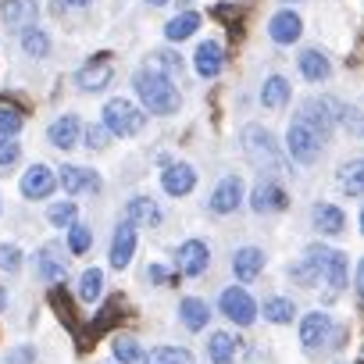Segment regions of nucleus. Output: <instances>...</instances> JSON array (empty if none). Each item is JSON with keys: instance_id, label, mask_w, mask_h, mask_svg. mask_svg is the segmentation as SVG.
I'll use <instances>...</instances> for the list:
<instances>
[{"instance_id": "obj_1", "label": "nucleus", "mask_w": 364, "mask_h": 364, "mask_svg": "<svg viewBox=\"0 0 364 364\" xmlns=\"http://www.w3.org/2000/svg\"><path fill=\"white\" fill-rule=\"evenodd\" d=\"M132 86H136V93H139V100H143V107H146L150 114H175V111H178V90H175V82L164 79L161 72L139 68L136 79H132Z\"/></svg>"}, {"instance_id": "obj_2", "label": "nucleus", "mask_w": 364, "mask_h": 364, "mask_svg": "<svg viewBox=\"0 0 364 364\" xmlns=\"http://www.w3.org/2000/svg\"><path fill=\"white\" fill-rule=\"evenodd\" d=\"M321 143H325V136H321L314 125H307L304 118H293V122H289L286 146H289L293 161H300V164H314V161L321 157Z\"/></svg>"}, {"instance_id": "obj_3", "label": "nucleus", "mask_w": 364, "mask_h": 364, "mask_svg": "<svg viewBox=\"0 0 364 364\" xmlns=\"http://www.w3.org/2000/svg\"><path fill=\"white\" fill-rule=\"evenodd\" d=\"M143 122H146V114L125 97H114L104 104V125L111 136H136L143 129Z\"/></svg>"}, {"instance_id": "obj_4", "label": "nucleus", "mask_w": 364, "mask_h": 364, "mask_svg": "<svg viewBox=\"0 0 364 364\" xmlns=\"http://www.w3.org/2000/svg\"><path fill=\"white\" fill-rule=\"evenodd\" d=\"M243 150L257 168H279V146H275V136L268 129L247 125L243 129Z\"/></svg>"}, {"instance_id": "obj_5", "label": "nucleus", "mask_w": 364, "mask_h": 364, "mask_svg": "<svg viewBox=\"0 0 364 364\" xmlns=\"http://www.w3.org/2000/svg\"><path fill=\"white\" fill-rule=\"evenodd\" d=\"M218 304H222V314H225L229 321H236V325H250V321L257 318V304L250 300V293H247L243 286H229Z\"/></svg>"}, {"instance_id": "obj_6", "label": "nucleus", "mask_w": 364, "mask_h": 364, "mask_svg": "<svg viewBox=\"0 0 364 364\" xmlns=\"http://www.w3.org/2000/svg\"><path fill=\"white\" fill-rule=\"evenodd\" d=\"M328 254H332V250H325V247H311V250L289 268V275H293L300 286H314V282L325 275V261H328Z\"/></svg>"}, {"instance_id": "obj_7", "label": "nucleus", "mask_w": 364, "mask_h": 364, "mask_svg": "<svg viewBox=\"0 0 364 364\" xmlns=\"http://www.w3.org/2000/svg\"><path fill=\"white\" fill-rule=\"evenodd\" d=\"M243 200V178L240 175H225L218 182V190L211 193V211L215 215H232Z\"/></svg>"}, {"instance_id": "obj_8", "label": "nucleus", "mask_w": 364, "mask_h": 364, "mask_svg": "<svg viewBox=\"0 0 364 364\" xmlns=\"http://www.w3.org/2000/svg\"><path fill=\"white\" fill-rule=\"evenodd\" d=\"M54 186H58V175H54L47 164H33V168L22 175V193H26L29 200H43V197H50Z\"/></svg>"}, {"instance_id": "obj_9", "label": "nucleus", "mask_w": 364, "mask_h": 364, "mask_svg": "<svg viewBox=\"0 0 364 364\" xmlns=\"http://www.w3.org/2000/svg\"><path fill=\"white\" fill-rule=\"evenodd\" d=\"M208 264H211V250H208V243H200V240H186L178 247V268H182V275H204L208 272Z\"/></svg>"}, {"instance_id": "obj_10", "label": "nucleus", "mask_w": 364, "mask_h": 364, "mask_svg": "<svg viewBox=\"0 0 364 364\" xmlns=\"http://www.w3.org/2000/svg\"><path fill=\"white\" fill-rule=\"evenodd\" d=\"M286 204H289V197H286V190H282V186H275V182H257L254 193H250V208H254L257 215L286 211Z\"/></svg>"}, {"instance_id": "obj_11", "label": "nucleus", "mask_w": 364, "mask_h": 364, "mask_svg": "<svg viewBox=\"0 0 364 364\" xmlns=\"http://www.w3.org/2000/svg\"><path fill=\"white\" fill-rule=\"evenodd\" d=\"M36 272H40V279H47V282H61V279L68 275V257H65V250H61L58 243H47V247L40 250V257H36Z\"/></svg>"}, {"instance_id": "obj_12", "label": "nucleus", "mask_w": 364, "mask_h": 364, "mask_svg": "<svg viewBox=\"0 0 364 364\" xmlns=\"http://www.w3.org/2000/svg\"><path fill=\"white\" fill-rule=\"evenodd\" d=\"M161 186H164V193H171V197H186V193L197 186V171H193L190 164H168V168L161 171Z\"/></svg>"}, {"instance_id": "obj_13", "label": "nucleus", "mask_w": 364, "mask_h": 364, "mask_svg": "<svg viewBox=\"0 0 364 364\" xmlns=\"http://www.w3.org/2000/svg\"><path fill=\"white\" fill-rule=\"evenodd\" d=\"M111 61H107V54H97V61H90L86 68H79V75H75V82H79V90H86V93H97V90H104L107 82H111Z\"/></svg>"}, {"instance_id": "obj_14", "label": "nucleus", "mask_w": 364, "mask_h": 364, "mask_svg": "<svg viewBox=\"0 0 364 364\" xmlns=\"http://www.w3.org/2000/svg\"><path fill=\"white\" fill-rule=\"evenodd\" d=\"M328 332H332V318L325 311H314L300 321V343L307 350H318L321 343H328Z\"/></svg>"}, {"instance_id": "obj_15", "label": "nucleus", "mask_w": 364, "mask_h": 364, "mask_svg": "<svg viewBox=\"0 0 364 364\" xmlns=\"http://www.w3.org/2000/svg\"><path fill=\"white\" fill-rule=\"evenodd\" d=\"M58 182L65 186V193H97L100 190V178L93 171L79 168V164H65L61 175H58Z\"/></svg>"}, {"instance_id": "obj_16", "label": "nucleus", "mask_w": 364, "mask_h": 364, "mask_svg": "<svg viewBox=\"0 0 364 364\" xmlns=\"http://www.w3.org/2000/svg\"><path fill=\"white\" fill-rule=\"evenodd\" d=\"M0 18H4L11 29H33L36 22V0H4L0 4Z\"/></svg>"}, {"instance_id": "obj_17", "label": "nucleus", "mask_w": 364, "mask_h": 364, "mask_svg": "<svg viewBox=\"0 0 364 364\" xmlns=\"http://www.w3.org/2000/svg\"><path fill=\"white\" fill-rule=\"evenodd\" d=\"M336 111H339V107H336L332 100H307L296 118H304V122L314 125L321 136H328V129H332V122H336Z\"/></svg>"}, {"instance_id": "obj_18", "label": "nucleus", "mask_w": 364, "mask_h": 364, "mask_svg": "<svg viewBox=\"0 0 364 364\" xmlns=\"http://www.w3.org/2000/svg\"><path fill=\"white\" fill-rule=\"evenodd\" d=\"M300 29H304V26H300V15H293V11H279V15L268 22V36H272L275 43H282V47H286V43H296V40H300Z\"/></svg>"}, {"instance_id": "obj_19", "label": "nucleus", "mask_w": 364, "mask_h": 364, "mask_svg": "<svg viewBox=\"0 0 364 364\" xmlns=\"http://www.w3.org/2000/svg\"><path fill=\"white\" fill-rule=\"evenodd\" d=\"M47 139L58 146V150H72L79 143V118L75 114H61L50 129H47Z\"/></svg>"}, {"instance_id": "obj_20", "label": "nucleus", "mask_w": 364, "mask_h": 364, "mask_svg": "<svg viewBox=\"0 0 364 364\" xmlns=\"http://www.w3.org/2000/svg\"><path fill=\"white\" fill-rule=\"evenodd\" d=\"M132 250H136V229H132V222H125V225H118V232H114V243H111V264H114V268H129Z\"/></svg>"}, {"instance_id": "obj_21", "label": "nucleus", "mask_w": 364, "mask_h": 364, "mask_svg": "<svg viewBox=\"0 0 364 364\" xmlns=\"http://www.w3.org/2000/svg\"><path fill=\"white\" fill-rule=\"evenodd\" d=\"M261 268H264V254H261L257 247H243V250H236V257H232V272H236L240 282L257 279Z\"/></svg>"}, {"instance_id": "obj_22", "label": "nucleus", "mask_w": 364, "mask_h": 364, "mask_svg": "<svg viewBox=\"0 0 364 364\" xmlns=\"http://www.w3.org/2000/svg\"><path fill=\"white\" fill-rule=\"evenodd\" d=\"M193 65H197V72L204 75V79H215L218 72H222V47L215 43V40H208V43H200L197 47V54H193Z\"/></svg>"}, {"instance_id": "obj_23", "label": "nucleus", "mask_w": 364, "mask_h": 364, "mask_svg": "<svg viewBox=\"0 0 364 364\" xmlns=\"http://www.w3.org/2000/svg\"><path fill=\"white\" fill-rule=\"evenodd\" d=\"M178 318H182V325H186L190 332H200V328L208 325L211 311H208V304H204V300H197V296H186V300L178 304Z\"/></svg>"}, {"instance_id": "obj_24", "label": "nucleus", "mask_w": 364, "mask_h": 364, "mask_svg": "<svg viewBox=\"0 0 364 364\" xmlns=\"http://www.w3.org/2000/svg\"><path fill=\"white\" fill-rule=\"evenodd\" d=\"M125 218L132 225H157L161 222V208L150 200V197H132L129 208H125Z\"/></svg>"}, {"instance_id": "obj_25", "label": "nucleus", "mask_w": 364, "mask_h": 364, "mask_svg": "<svg viewBox=\"0 0 364 364\" xmlns=\"http://www.w3.org/2000/svg\"><path fill=\"white\" fill-rule=\"evenodd\" d=\"M339 186L350 193V197H360L364 193V157H353L339 168Z\"/></svg>"}, {"instance_id": "obj_26", "label": "nucleus", "mask_w": 364, "mask_h": 364, "mask_svg": "<svg viewBox=\"0 0 364 364\" xmlns=\"http://www.w3.org/2000/svg\"><path fill=\"white\" fill-rule=\"evenodd\" d=\"M300 72H304L307 82H321V79H328L332 65H328V58L321 50H304L300 54Z\"/></svg>"}, {"instance_id": "obj_27", "label": "nucleus", "mask_w": 364, "mask_h": 364, "mask_svg": "<svg viewBox=\"0 0 364 364\" xmlns=\"http://www.w3.org/2000/svg\"><path fill=\"white\" fill-rule=\"evenodd\" d=\"M314 225H318L325 236H336V232L346 229V215H343L336 204H318V208H314Z\"/></svg>"}, {"instance_id": "obj_28", "label": "nucleus", "mask_w": 364, "mask_h": 364, "mask_svg": "<svg viewBox=\"0 0 364 364\" xmlns=\"http://www.w3.org/2000/svg\"><path fill=\"white\" fill-rule=\"evenodd\" d=\"M118 318H122V314H118V300H111V304H107V307H104V311L97 314V321H93V325H90L86 332H79V346L86 350V346H90V343H93V339H97L100 332H107V328H111V325H114Z\"/></svg>"}, {"instance_id": "obj_29", "label": "nucleus", "mask_w": 364, "mask_h": 364, "mask_svg": "<svg viewBox=\"0 0 364 364\" xmlns=\"http://www.w3.org/2000/svg\"><path fill=\"white\" fill-rule=\"evenodd\" d=\"M236 350H240V339H232L229 332H215L211 343H208V353L215 364H232L236 360Z\"/></svg>"}, {"instance_id": "obj_30", "label": "nucleus", "mask_w": 364, "mask_h": 364, "mask_svg": "<svg viewBox=\"0 0 364 364\" xmlns=\"http://www.w3.org/2000/svg\"><path fill=\"white\" fill-rule=\"evenodd\" d=\"M197 29H200V15H193V11H182V15H175V18L164 26V36L178 43V40H190Z\"/></svg>"}, {"instance_id": "obj_31", "label": "nucleus", "mask_w": 364, "mask_h": 364, "mask_svg": "<svg viewBox=\"0 0 364 364\" xmlns=\"http://www.w3.org/2000/svg\"><path fill=\"white\" fill-rule=\"evenodd\" d=\"M289 100V82L282 79V75H272V79H264V86H261V104L264 107H282Z\"/></svg>"}, {"instance_id": "obj_32", "label": "nucleus", "mask_w": 364, "mask_h": 364, "mask_svg": "<svg viewBox=\"0 0 364 364\" xmlns=\"http://www.w3.org/2000/svg\"><path fill=\"white\" fill-rule=\"evenodd\" d=\"M143 364H193V353L182 346H157L143 357Z\"/></svg>"}, {"instance_id": "obj_33", "label": "nucleus", "mask_w": 364, "mask_h": 364, "mask_svg": "<svg viewBox=\"0 0 364 364\" xmlns=\"http://www.w3.org/2000/svg\"><path fill=\"white\" fill-rule=\"evenodd\" d=\"M100 293H104V272H100V268H86V272L79 275V300L93 304Z\"/></svg>"}, {"instance_id": "obj_34", "label": "nucleus", "mask_w": 364, "mask_h": 364, "mask_svg": "<svg viewBox=\"0 0 364 364\" xmlns=\"http://www.w3.org/2000/svg\"><path fill=\"white\" fill-rule=\"evenodd\" d=\"M293 314H296L293 300H286V296H272V300H264V318H268V321L286 325V321H293Z\"/></svg>"}, {"instance_id": "obj_35", "label": "nucleus", "mask_w": 364, "mask_h": 364, "mask_svg": "<svg viewBox=\"0 0 364 364\" xmlns=\"http://www.w3.org/2000/svg\"><path fill=\"white\" fill-rule=\"evenodd\" d=\"M22 50L29 54V58H47V50H50V40H47V33L43 29H26L22 33Z\"/></svg>"}, {"instance_id": "obj_36", "label": "nucleus", "mask_w": 364, "mask_h": 364, "mask_svg": "<svg viewBox=\"0 0 364 364\" xmlns=\"http://www.w3.org/2000/svg\"><path fill=\"white\" fill-rule=\"evenodd\" d=\"M325 279H328V286H336V289L346 286V254H339V250L328 254V261H325Z\"/></svg>"}, {"instance_id": "obj_37", "label": "nucleus", "mask_w": 364, "mask_h": 364, "mask_svg": "<svg viewBox=\"0 0 364 364\" xmlns=\"http://www.w3.org/2000/svg\"><path fill=\"white\" fill-rule=\"evenodd\" d=\"M157 65H161V75H164V79H171V82L182 79V58H178V54H171V50H157Z\"/></svg>"}, {"instance_id": "obj_38", "label": "nucleus", "mask_w": 364, "mask_h": 364, "mask_svg": "<svg viewBox=\"0 0 364 364\" xmlns=\"http://www.w3.org/2000/svg\"><path fill=\"white\" fill-rule=\"evenodd\" d=\"M50 304H54V311L61 314V321L75 328V311H72V300H68V293H61V286H54V289H50Z\"/></svg>"}, {"instance_id": "obj_39", "label": "nucleus", "mask_w": 364, "mask_h": 364, "mask_svg": "<svg viewBox=\"0 0 364 364\" xmlns=\"http://www.w3.org/2000/svg\"><path fill=\"white\" fill-rule=\"evenodd\" d=\"M90 243H93V232H90L86 225H72V229H68V250H72V254H86Z\"/></svg>"}, {"instance_id": "obj_40", "label": "nucleus", "mask_w": 364, "mask_h": 364, "mask_svg": "<svg viewBox=\"0 0 364 364\" xmlns=\"http://www.w3.org/2000/svg\"><path fill=\"white\" fill-rule=\"evenodd\" d=\"M75 211H79V208H75L72 200H65V204H54V208H50V222H54L58 229H72V222H75Z\"/></svg>"}, {"instance_id": "obj_41", "label": "nucleus", "mask_w": 364, "mask_h": 364, "mask_svg": "<svg viewBox=\"0 0 364 364\" xmlns=\"http://www.w3.org/2000/svg\"><path fill=\"white\" fill-rule=\"evenodd\" d=\"M111 350H114V357H118L122 364H132V360H139V346H136V339H129V336H118Z\"/></svg>"}, {"instance_id": "obj_42", "label": "nucleus", "mask_w": 364, "mask_h": 364, "mask_svg": "<svg viewBox=\"0 0 364 364\" xmlns=\"http://www.w3.org/2000/svg\"><path fill=\"white\" fill-rule=\"evenodd\" d=\"M22 129V114L8 104H0V136H15Z\"/></svg>"}, {"instance_id": "obj_43", "label": "nucleus", "mask_w": 364, "mask_h": 364, "mask_svg": "<svg viewBox=\"0 0 364 364\" xmlns=\"http://www.w3.org/2000/svg\"><path fill=\"white\" fill-rule=\"evenodd\" d=\"M0 268H4V272H18L22 268V250L0 243Z\"/></svg>"}, {"instance_id": "obj_44", "label": "nucleus", "mask_w": 364, "mask_h": 364, "mask_svg": "<svg viewBox=\"0 0 364 364\" xmlns=\"http://www.w3.org/2000/svg\"><path fill=\"white\" fill-rule=\"evenodd\" d=\"M107 139H111L107 125H90V129H86V146H90V150H104Z\"/></svg>"}, {"instance_id": "obj_45", "label": "nucleus", "mask_w": 364, "mask_h": 364, "mask_svg": "<svg viewBox=\"0 0 364 364\" xmlns=\"http://www.w3.org/2000/svg\"><path fill=\"white\" fill-rule=\"evenodd\" d=\"M18 161V143L11 139V136H0V164H15Z\"/></svg>"}, {"instance_id": "obj_46", "label": "nucleus", "mask_w": 364, "mask_h": 364, "mask_svg": "<svg viewBox=\"0 0 364 364\" xmlns=\"http://www.w3.org/2000/svg\"><path fill=\"white\" fill-rule=\"evenodd\" d=\"M36 353H33V346H18V350H11L8 353V364H29Z\"/></svg>"}, {"instance_id": "obj_47", "label": "nucleus", "mask_w": 364, "mask_h": 364, "mask_svg": "<svg viewBox=\"0 0 364 364\" xmlns=\"http://www.w3.org/2000/svg\"><path fill=\"white\" fill-rule=\"evenodd\" d=\"M146 279H154V282H175V275H168L161 264H150L146 268Z\"/></svg>"}, {"instance_id": "obj_48", "label": "nucleus", "mask_w": 364, "mask_h": 364, "mask_svg": "<svg viewBox=\"0 0 364 364\" xmlns=\"http://www.w3.org/2000/svg\"><path fill=\"white\" fill-rule=\"evenodd\" d=\"M357 286H360V293H364V257H360V264H357Z\"/></svg>"}, {"instance_id": "obj_49", "label": "nucleus", "mask_w": 364, "mask_h": 364, "mask_svg": "<svg viewBox=\"0 0 364 364\" xmlns=\"http://www.w3.org/2000/svg\"><path fill=\"white\" fill-rule=\"evenodd\" d=\"M4 304H8V289L0 286V311H4Z\"/></svg>"}, {"instance_id": "obj_50", "label": "nucleus", "mask_w": 364, "mask_h": 364, "mask_svg": "<svg viewBox=\"0 0 364 364\" xmlns=\"http://www.w3.org/2000/svg\"><path fill=\"white\" fill-rule=\"evenodd\" d=\"M65 4H72V8H82V4H90V0H65Z\"/></svg>"}, {"instance_id": "obj_51", "label": "nucleus", "mask_w": 364, "mask_h": 364, "mask_svg": "<svg viewBox=\"0 0 364 364\" xmlns=\"http://www.w3.org/2000/svg\"><path fill=\"white\" fill-rule=\"evenodd\" d=\"M146 4H154V8H161V4H168V0H146Z\"/></svg>"}, {"instance_id": "obj_52", "label": "nucleus", "mask_w": 364, "mask_h": 364, "mask_svg": "<svg viewBox=\"0 0 364 364\" xmlns=\"http://www.w3.org/2000/svg\"><path fill=\"white\" fill-rule=\"evenodd\" d=\"M360 232H364V211H360Z\"/></svg>"}]
</instances>
